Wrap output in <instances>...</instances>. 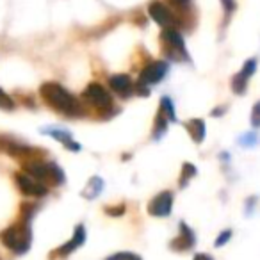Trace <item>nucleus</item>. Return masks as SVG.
<instances>
[{"instance_id":"f257e3e1","label":"nucleus","mask_w":260,"mask_h":260,"mask_svg":"<svg viewBox=\"0 0 260 260\" xmlns=\"http://www.w3.org/2000/svg\"><path fill=\"white\" fill-rule=\"evenodd\" d=\"M40 94L52 111L66 118H84L87 114L82 102L57 82H45L40 87Z\"/></svg>"},{"instance_id":"f03ea898","label":"nucleus","mask_w":260,"mask_h":260,"mask_svg":"<svg viewBox=\"0 0 260 260\" xmlns=\"http://www.w3.org/2000/svg\"><path fill=\"white\" fill-rule=\"evenodd\" d=\"M0 242L9 249V251L16 253V255H23L30 249L32 244V228H30V221L22 219L8 226L6 230L0 232Z\"/></svg>"},{"instance_id":"7ed1b4c3","label":"nucleus","mask_w":260,"mask_h":260,"mask_svg":"<svg viewBox=\"0 0 260 260\" xmlns=\"http://www.w3.org/2000/svg\"><path fill=\"white\" fill-rule=\"evenodd\" d=\"M22 168H23V171H27V173L32 175L34 178L43 182L47 187H50V185H54V187L55 185H62L66 180L62 168L57 166L55 162H52V160H45V157L22 162Z\"/></svg>"},{"instance_id":"20e7f679","label":"nucleus","mask_w":260,"mask_h":260,"mask_svg":"<svg viewBox=\"0 0 260 260\" xmlns=\"http://www.w3.org/2000/svg\"><path fill=\"white\" fill-rule=\"evenodd\" d=\"M82 100L84 105H89L93 111H96V114L100 118H109V116L114 114L112 96L102 84L98 82L87 84V87L82 91Z\"/></svg>"},{"instance_id":"39448f33","label":"nucleus","mask_w":260,"mask_h":260,"mask_svg":"<svg viewBox=\"0 0 260 260\" xmlns=\"http://www.w3.org/2000/svg\"><path fill=\"white\" fill-rule=\"evenodd\" d=\"M160 43H162V50L168 55V59H173V61L178 62L189 61V54L185 50L184 38H182V34L177 29L166 27L160 32Z\"/></svg>"},{"instance_id":"423d86ee","label":"nucleus","mask_w":260,"mask_h":260,"mask_svg":"<svg viewBox=\"0 0 260 260\" xmlns=\"http://www.w3.org/2000/svg\"><path fill=\"white\" fill-rule=\"evenodd\" d=\"M15 184L18 185V189H20L22 194L30 196V198H43V196L48 194L47 185L23 170L18 171V173H15Z\"/></svg>"},{"instance_id":"0eeeda50","label":"nucleus","mask_w":260,"mask_h":260,"mask_svg":"<svg viewBox=\"0 0 260 260\" xmlns=\"http://www.w3.org/2000/svg\"><path fill=\"white\" fill-rule=\"evenodd\" d=\"M148 15L152 16V20L155 23H159L160 27H173V29H177V27L184 25L180 20V16H177L175 13H171L170 8H166V6L162 4V2H152V4L148 6Z\"/></svg>"},{"instance_id":"6e6552de","label":"nucleus","mask_w":260,"mask_h":260,"mask_svg":"<svg viewBox=\"0 0 260 260\" xmlns=\"http://www.w3.org/2000/svg\"><path fill=\"white\" fill-rule=\"evenodd\" d=\"M173 209V192L162 191L157 196H153L148 203V214L153 217H168Z\"/></svg>"},{"instance_id":"1a4fd4ad","label":"nucleus","mask_w":260,"mask_h":260,"mask_svg":"<svg viewBox=\"0 0 260 260\" xmlns=\"http://www.w3.org/2000/svg\"><path fill=\"white\" fill-rule=\"evenodd\" d=\"M168 73V62L164 61H152L150 64H146L145 68L139 73V80L138 82L145 84V86H152L157 84L166 77Z\"/></svg>"},{"instance_id":"9d476101","label":"nucleus","mask_w":260,"mask_h":260,"mask_svg":"<svg viewBox=\"0 0 260 260\" xmlns=\"http://www.w3.org/2000/svg\"><path fill=\"white\" fill-rule=\"evenodd\" d=\"M255 70H256V59H248V61L242 64L241 72L235 73V75L232 77L230 86L235 94L246 93V87H248V82H249V79H251L253 73H255Z\"/></svg>"},{"instance_id":"9b49d317","label":"nucleus","mask_w":260,"mask_h":260,"mask_svg":"<svg viewBox=\"0 0 260 260\" xmlns=\"http://www.w3.org/2000/svg\"><path fill=\"white\" fill-rule=\"evenodd\" d=\"M86 237H87L86 226H84L82 223H79V224L75 226V230H73V235L70 237V241H68V242H64L62 246H59V248L55 249L54 253H52V256L57 255L59 258H64V256H68L70 253L77 251V249H79L80 246H82L84 242H86Z\"/></svg>"},{"instance_id":"f8f14e48","label":"nucleus","mask_w":260,"mask_h":260,"mask_svg":"<svg viewBox=\"0 0 260 260\" xmlns=\"http://www.w3.org/2000/svg\"><path fill=\"white\" fill-rule=\"evenodd\" d=\"M194 244H196L194 232H192V228L185 221H182L178 224V235L170 242V248L175 249V251H189L191 248H194Z\"/></svg>"},{"instance_id":"ddd939ff","label":"nucleus","mask_w":260,"mask_h":260,"mask_svg":"<svg viewBox=\"0 0 260 260\" xmlns=\"http://www.w3.org/2000/svg\"><path fill=\"white\" fill-rule=\"evenodd\" d=\"M109 87L121 98H128L130 94L134 93V82L125 73H118V75L109 77Z\"/></svg>"},{"instance_id":"4468645a","label":"nucleus","mask_w":260,"mask_h":260,"mask_svg":"<svg viewBox=\"0 0 260 260\" xmlns=\"http://www.w3.org/2000/svg\"><path fill=\"white\" fill-rule=\"evenodd\" d=\"M43 132L47 136H50L52 139H55V141H59L61 145H64L68 150H72V152H79L80 150V145L79 143L73 141V136L70 134L68 130L61 128V126H45Z\"/></svg>"},{"instance_id":"2eb2a0df","label":"nucleus","mask_w":260,"mask_h":260,"mask_svg":"<svg viewBox=\"0 0 260 260\" xmlns=\"http://www.w3.org/2000/svg\"><path fill=\"white\" fill-rule=\"evenodd\" d=\"M185 130H187L189 138L196 143V145H202L205 141V132H207V125L203 119L200 118H191L185 121Z\"/></svg>"},{"instance_id":"dca6fc26","label":"nucleus","mask_w":260,"mask_h":260,"mask_svg":"<svg viewBox=\"0 0 260 260\" xmlns=\"http://www.w3.org/2000/svg\"><path fill=\"white\" fill-rule=\"evenodd\" d=\"M102 189H104V180H102L100 177H91L89 180H87L86 187H84L82 196L87 200H94L102 192Z\"/></svg>"},{"instance_id":"f3484780","label":"nucleus","mask_w":260,"mask_h":260,"mask_svg":"<svg viewBox=\"0 0 260 260\" xmlns=\"http://www.w3.org/2000/svg\"><path fill=\"white\" fill-rule=\"evenodd\" d=\"M168 118L162 114L160 111H157V114H155V121H153V130H152V138L155 139H160L164 134H166V130H168Z\"/></svg>"},{"instance_id":"a211bd4d","label":"nucleus","mask_w":260,"mask_h":260,"mask_svg":"<svg viewBox=\"0 0 260 260\" xmlns=\"http://www.w3.org/2000/svg\"><path fill=\"white\" fill-rule=\"evenodd\" d=\"M159 111L162 112L164 116L168 118V121H173L177 123L178 118H177V111H175V104L170 96H162L160 98V105H159Z\"/></svg>"},{"instance_id":"6ab92c4d","label":"nucleus","mask_w":260,"mask_h":260,"mask_svg":"<svg viewBox=\"0 0 260 260\" xmlns=\"http://www.w3.org/2000/svg\"><path fill=\"white\" fill-rule=\"evenodd\" d=\"M196 173H198V170H196L194 164L184 162V166H182V171H180V178H178V187L184 189L185 185H187L189 182H191L192 178L196 177Z\"/></svg>"},{"instance_id":"aec40b11","label":"nucleus","mask_w":260,"mask_h":260,"mask_svg":"<svg viewBox=\"0 0 260 260\" xmlns=\"http://www.w3.org/2000/svg\"><path fill=\"white\" fill-rule=\"evenodd\" d=\"M104 260H143V258L134 251H118V253L107 255Z\"/></svg>"},{"instance_id":"412c9836","label":"nucleus","mask_w":260,"mask_h":260,"mask_svg":"<svg viewBox=\"0 0 260 260\" xmlns=\"http://www.w3.org/2000/svg\"><path fill=\"white\" fill-rule=\"evenodd\" d=\"M0 109H4V111H13V109H15V102H13V98L9 96L2 87H0Z\"/></svg>"},{"instance_id":"4be33fe9","label":"nucleus","mask_w":260,"mask_h":260,"mask_svg":"<svg viewBox=\"0 0 260 260\" xmlns=\"http://www.w3.org/2000/svg\"><path fill=\"white\" fill-rule=\"evenodd\" d=\"M256 141H258V138H256V134H253V132H248V134H242L241 138H239V145L246 146V148L253 146Z\"/></svg>"},{"instance_id":"5701e85b","label":"nucleus","mask_w":260,"mask_h":260,"mask_svg":"<svg viewBox=\"0 0 260 260\" xmlns=\"http://www.w3.org/2000/svg\"><path fill=\"white\" fill-rule=\"evenodd\" d=\"M251 125L253 128H260V100L251 109Z\"/></svg>"},{"instance_id":"b1692460","label":"nucleus","mask_w":260,"mask_h":260,"mask_svg":"<svg viewBox=\"0 0 260 260\" xmlns=\"http://www.w3.org/2000/svg\"><path fill=\"white\" fill-rule=\"evenodd\" d=\"M232 239V230H223L219 235H217V239H216V242H214V246L216 248H221V246H224L228 241Z\"/></svg>"},{"instance_id":"393cba45","label":"nucleus","mask_w":260,"mask_h":260,"mask_svg":"<svg viewBox=\"0 0 260 260\" xmlns=\"http://www.w3.org/2000/svg\"><path fill=\"white\" fill-rule=\"evenodd\" d=\"M125 212V205H118V207H105V214L111 217H119Z\"/></svg>"},{"instance_id":"a878e982","label":"nucleus","mask_w":260,"mask_h":260,"mask_svg":"<svg viewBox=\"0 0 260 260\" xmlns=\"http://www.w3.org/2000/svg\"><path fill=\"white\" fill-rule=\"evenodd\" d=\"M221 4H223V9H224V15H226V18L228 16H232V13L235 11V0H221Z\"/></svg>"},{"instance_id":"bb28decb","label":"nucleus","mask_w":260,"mask_h":260,"mask_svg":"<svg viewBox=\"0 0 260 260\" xmlns=\"http://www.w3.org/2000/svg\"><path fill=\"white\" fill-rule=\"evenodd\" d=\"M170 4L177 9H185L189 6V0H170Z\"/></svg>"},{"instance_id":"cd10ccee","label":"nucleus","mask_w":260,"mask_h":260,"mask_svg":"<svg viewBox=\"0 0 260 260\" xmlns=\"http://www.w3.org/2000/svg\"><path fill=\"white\" fill-rule=\"evenodd\" d=\"M255 202H256L255 196H249V198L246 200V214H251L253 207H255V205H253V203H255Z\"/></svg>"},{"instance_id":"c85d7f7f","label":"nucleus","mask_w":260,"mask_h":260,"mask_svg":"<svg viewBox=\"0 0 260 260\" xmlns=\"http://www.w3.org/2000/svg\"><path fill=\"white\" fill-rule=\"evenodd\" d=\"M192 260H214V258L209 255V253H196Z\"/></svg>"},{"instance_id":"c756f323","label":"nucleus","mask_w":260,"mask_h":260,"mask_svg":"<svg viewBox=\"0 0 260 260\" xmlns=\"http://www.w3.org/2000/svg\"><path fill=\"white\" fill-rule=\"evenodd\" d=\"M223 112H224V109H214V111L210 112V114H212V116H221Z\"/></svg>"},{"instance_id":"7c9ffc66","label":"nucleus","mask_w":260,"mask_h":260,"mask_svg":"<svg viewBox=\"0 0 260 260\" xmlns=\"http://www.w3.org/2000/svg\"><path fill=\"white\" fill-rule=\"evenodd\" d=\"M0 260H2V258H0Z\"/></svg>"}]
</instances>
